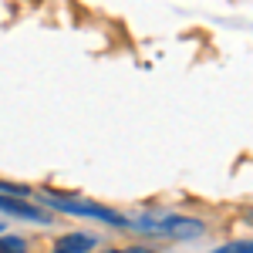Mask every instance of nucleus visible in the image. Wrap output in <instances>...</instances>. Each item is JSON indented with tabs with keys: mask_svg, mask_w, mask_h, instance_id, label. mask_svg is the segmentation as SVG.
I'll return each mask as SVG.
<instances>
[{
	"mask_svg": "<svg viewBox=\"0 0 253 253\" xmlns=\"http://www.w3.org/2000/svg\"><path fill=\"white\" fill-rule=\"evenodd\" d=\"M0 236H3V223H0Z\"/></svg>",
	"mask_w": 253,
	"mask_h": 253,
	"instance_id": "nucleus-9",
	"label": "nucleus"
},
{
	"mask_svg": "<svg viewBox=\"0 0 253 253\" xmlns=\"http://www.w3.org/2000/svg\"><path fill=\"white\" fill-rule=\"evenodd\" d=\"M0 253H31V247H27V240H24V236L3 233V236H0Z\"/></svg>",
	"mask_w": 253,
	"mask_h": 253,
	"instance_id": "nucleus-5",
	"label": "nucleus"
},
{
	"mask_svg": "<svg viewBox=\"0 0 253 253\" xmlns=\"http://www.w3.org/2000/svg\"><path fill=\"white\" fill-rule=\"evenodd\" d=\"M0 213L17 216V219H34V223H51V213H44L41 206L24 203L20 196H0Z\"/></svg>",
	"mask_w": 253,
	"mask_h": 253,
	"instance_id": "nucleus-3",
	"label": "nucleus"
},
{
	"mask_svg": "<svg viewBox=\"0 0 253 253\" xmlns=\"http://www.w3.org/2000/svg\"><path fill=\"white\" fill-rule=\"evenodd\" d=\"M101 253H128V250H101Z\"/></svg>",
	"mask_w": 253,
	"mask_h": 253,
	"instance_id": "nucleus-8",
	"label": "nucleus"
},
{
	"mask_svg": "<svg viewBox=\"0 0 253 253\" xmlns=\"http://www.w3.org/2000/svg\"><path fill=\"white\" fill-rule=\"evenodd\" d=\"M98 247V236L95 233H64L54 243L51 253H91Z\"/></svg>",
	"mask_w": 253,
	"mask_h": 253,
	"instance_id": "nucleus-4",
	"label": "nucleus"
},
{
	"mask_svg": "<svg viewBox=\"0 0 253 253\" xmlns=\"http://www.w3.org/2000/svg\"><path fill=\"white\" fill-rule=\"evenodd\" d=\"M44 206L61 210V213H68V216H84V219H98V223H112V226H132L128 216L115 213L108 206H98V203H88V199H68V196L44 193Z\"/></svg>",
	"mask_w": 253,
	"mask_h": 253,
	"instance_id": "nucleus-2",
	"label": "nucleus"
},
{
	"mask_svg": "<svg viewBox=\"0 0 253 253\" xmlns=\"http://www.w3.org/2000/svg\"><path fill=\"white\" fill-rule=\"evenodd\" d=\"M0 193L3 196H24L27 189H24V186H14V182H0Z\"/></svg>",
	"mask_w": 253,
	"mask_h": 253,
	"instance_id": "nucleus-7",
	"label": "nucleus"
},
{
	"mask_svg": "<svg viewBox=\"0 0 253 253\" xmlns=\"http://www.w3.org/2000/svg\"><path fill=\"white\" fill-rule=\"evenodd\" d=\"M132 226L149 236H166V240H199L206 233L203 219L182 216V213H145L138 219H132Z\"/></svg>",
	"mask_w": 253,
	"mask_h": 253,
	"instance_id": "nucleus-1",
	"label": "nucleus"
},
{
	"mask_svg": "<svg viewBox=\"0 0 253 253\" xmlns=\"http://www.w3.org/2000/svg\"><path fill=\"white\" fill-rule=\"evenodd\" d=\"M213 253H253V240H233L226 247H216Z\"/></svg>",
	"mask_w": 253,
	"mask_h": 253,
	"instance_id": "nucleus-6",
	"label": "nucleus"
}]
</instances>
